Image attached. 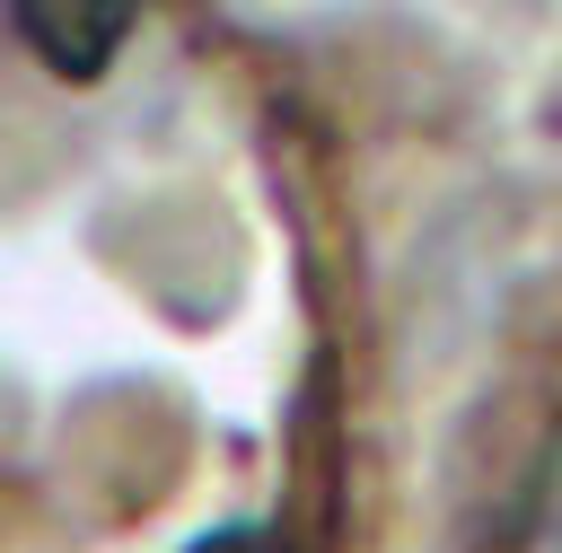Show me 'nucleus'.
I'll return each instance as SVG.
<instances>
[{
	"instance_id": "nucleus-1",
	"label": "nucleus",
	"mask_w": 562,
	"mask_h": 553,
	"mask_svg": "<svg viewBox=\"0 0 562 553\" xmlns=\"http://www.w3.org/2000/svg\"><path fill=\"white\" fill-rule=\"evenodd\" d=\"M0 9H9V35L70 88H97L140 26V0H0Z\"/></svg>"
},
{
	"instance_id": "nucleus-2",
	"label": "nucleus",
	"mask_w": 562,
	"mask_h": 553,
	"mask_svg": "<svg viewBox=\"0 0 562 553\" xmlns=\"http://www.w3.org/2000/svg\"><path fill=\"white\" fill-rule=\"evenodd\" d=\"M184 553H281V544H272V527H246V518H228V527H202Z\"/></svg>"
}]
</instances>
